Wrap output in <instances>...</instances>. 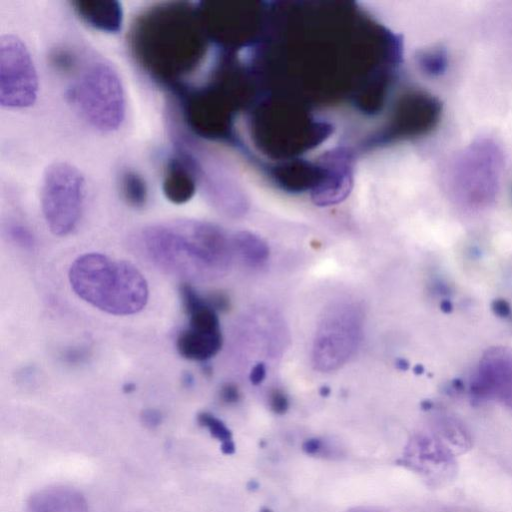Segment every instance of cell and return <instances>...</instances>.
Listing matches in <instances>:
<instances>
[{"instance_id":"cell-22","label":"cell","mask_w":512,"mask_h":512,"mask_svg":"<svg viewBox=\"0 0 512 512\" xmlns=\"http://www.w3.org/2000/svg\"><path fill=\"white\" fill-rule=\"evenodd\" d=\"M421 70L430 76L443 74L448 66V58L442 49H432L422 52L418 57Z\"/></svg>"},{"instance_id":"cell-31","label":"cell","mask_w":512,"mask_h":512,"mask_svg":"<svg viewBox=\"0 0 512 512\" xmlns=\"http://www.w3.org/2000/svg\"><path fill=\"white\" fill-rule=\"evenodd\" d=\"M395 366L398 370L406 371L409 368V363L404 358H398L395 362Z\"/></svg>"},{"instance_id":"cell-3","label":"cell","mask_w":512,"mask_h":512,"mask_svg":"<svg viewBox=\"0 0 512 512\" xmlns=\"http://www.w3.org/2000/svg\"><path fill=\"white\" fill-rule=\"evenodd\" d=\"M248 128L259 152L279 162L295 159L324 142L333 125L315 117L310 107L273 93L249 107Z\"/></svg>"},{"instance_id":"cell-1","label":"cell","mask_w":512,"mask_h":512,"mask_svg":"<svg viewBox=\"0 0 512 512\" xmlns=\"http://www.w3.org/2000/svg\"><path fill=\"white\" fill-rule=\"evenodd\" d=\"M128 42L140 69L173 92L191 83L212 46L199 2H167L145 9L132 23Z\"/></svg>"},{"instance_id":"cell-28","label":"cell","mask_w":512,"mask_h":512,"mask_svg":"<svg viewBox=\"0 0 512 512\" xmlns=\"http://www.w3.org/2000/svg\"><path fill=\"white\" fill-rule=\"evenodd\" d=\"M141 419L146 426L154 428L161 423L162 414L155 409H146L142 412Z\"/></svg>"},{"instance_id":"cell-23","label":"cell","mask_w":512,"mask_h":512,"mask_svg":"<svg viewBox=\"0 0 512 512\" xmlns=\"http://www.w3.org/2000/svg\"><path fill=\"white\" fill-rule=\"evenodd\" d=\"M7 230L10 238L17 245L27 249L33 248L34 237L26 227L18 223H11Z\"/></svg>"},{"instance_id":"cell-24","label":"cell","mask_w":512,"mask_h":512,"mask_svg":"<svg viewBox=\"0 0 512 512\" xmlns=\"http://www.w3.org/2000/svg\"><path fill=\"white\" fill-rule=\"evenodd\" d=\"M270 409L276 414H284L289 408V399L280 389H273L269 394Z\"/></svg>"},{"instance_id":"cell-16","label":"cell","mask_w":512,"mask_h":512,"mask_svg":"<svg viewBox=\"0 0 512 512\" xmlns=\"http://www.w3.org/2000/svg\"><path fill=\"white\" fill-rule=\"evenodd\" d=\"M76 14L89 26L105 33H117L123 23V9L118 1H73Z\"/></svg>"},{"instance_id":"cell-2","label":"cell","mask_w":512,"mask_h":512,"mask_svg":"<svg viewBox=\"0 0 512 512\" xmlns=\"http://www.w3.org/2000/svg\"><path fill=\"white\" fill-rule=\"evenodd\" d=\"M132 245L157 268L187 280L221 277L230 268L234 251L220 227L197 220L147 226L133 236Z\"/></svg>"},{"instance_id":"cell-27","label":"cell","mask_w":512,"mask_h":512,"mask_svg":"<svg viewBox=\"0 0 512 512\" xmlns=\"http://www.w3.org/2000/svg\"><path fill=\"white\" fill-rule=\"evenodd\" d=\"M266 365L264 362H257L251 368L249 373V380L251 384L257 386L260 385L266 377Z\"/></svg>"},{"instance_id":"cell-8","label":"cell","mask_w":512,"mask_h":512,"mask_svg":"<svg viewBox=\"0 0 512 512\" xmlns=\"http://www.w3.org/2000/svg\"><path fill=\"white\" fill-rule=\"evenodd\" d=\"M362 336V314L352 304L333 306L322 318L313 343L315 368L329 372L340 368L356 351Z\"/></svg>"},{"instance_id":"cell-26","label":"cell","mask_w":512,"mask_h":512,"mask_svg":"<svg viewBox=\"0 0 512 512\" xmlns=\"http://www.w3.org/2000/svg\"><path fill=\"white\" fill-rule=\"evenodd\" d=\"M220 398L227 404H235L240 399V393L236 385L226 383L220 389Z\"/></svg>"},{"instance_id":"cell-12","label":"cell","mask_w":512,"mask_h":512,"mask_svg":"<svg viewBox=\"0 0 512 512\" xmlns=\"http://www.w3.org/2000/svg\"><path fill=\"white\" fill-rule=\"evenodd\" d=\"M329 164L323 154L315 161L291 159L269 167V174L282 190L292 193L311 191L316 193L326 182Z\"/></svg>"},{"instance_id":"cell-9","label":"cell","mask_w":512,"mask_h":512,"mask_svg":"<svg viewBox=\"0 0 512 512\" xmlns=\"http://www.w3.org/2000/svg\"><path fill=\"white\" fill-rule=\"evenodd\" d=\"M38 76L31 55L17 36L0 39V104L9 109L32 106L38 96Z\"/></svg>"},{"instance_id":"cell-17","label":"cell","mask_w":512,"mask_h":512,"mask_svg":"<svg viewBox=\"0 0 512 512\" xmlns=\"http://www.w3.org/2000/svg\"><path fill=\"white\" fill-rule=\"evenodd\" d=\"M222 342L221 331H204L186 326L177 336L176 348L186 359L206 361L219 352Z\"/></svg>"},{"instance_id":"cell-5","label":"cell","mask_w":512,"mask_h":512,"mask_svg":"<svg viewBox=\"0 0 512 512\" xmlns=\"http://www.w3.org/2000/svg\"><path fill=\"white\" fill-rule=\"evenodd\" d=\"M68 102L93 128L112 132L122 124L126 111L125 91L114 67L100 58L78 59L68 73Z\"/></svg>"},{"instance_id":"cell-10","label":"cell","mask_w":512,"mask_h":512,"mask_svg":"<svg viewBox=\"0 0 512 512\" xmlns=\"http://www.w3.org/2000/svg\"><path fill=\"white\" fill-rule=\"evenodd\" d=\"M441 114L442 104L436 97L409 92L397 101L384 127L366 144L376 146L425 135L437 126Z\"/></svg>"},{"instance_id":"cell-4","label":"cell","mask_w":512,"mask_h":512,"mask_svg":"<svg viewBox=\"0 0 512 512\" xmlns=\"http://www.w3.org/2000/svg\"><path fill=\"white\" fill-rule=\"evenodd\" d=\"M74 292L92 306L114 315H130L148 299L145 278L132 264L99 253L78 257L69 270Z\"/></svg>"},{"instance_id":"cell-7","label":"cell","mask_w":512,"mask_h":512,"mask_svg":"<svg viewBox=\"0 0 512 512\" xmlns=\"http://www.w3.org/2000/svg\"><path fill=\"white\" fill-rule=\"evenodd\" d=\"M85 179L66 162L47 167L41 185V208L50 231L67 235L77 226L84 202Z\"/></svg>"},{"instance_id":"cell-35","label":"cell","mask_w":512,"mask_h":512,"mask_svg":"<svg viewBox=\"0 0 512 512\" xmlns=\"http://www.w3.org/2000/svg\"><path fill=\"white\" fill-rule=\"evenodd\" d=\"M348 512H367V511H361V510H350Z\"/></svg>"},{"instance_id":"cell-13","label":"cell","mask_w":512,"mask_h":512,"mask_svg":"<svg viewBox=\"0 0 512 512\" xmlns=\"http://www.w3.org/2000/svg\"><path fill=\"white\" fill-rule=\"evenodd\" d=\"M408 455L424 471L440 472L448 477L454 472L455 454L437 434H418L408 446ZM427 471V470H426Z\"/></svg>"},{"instance_id":"cell-15","label":"cell","mask_w":512,"mask_h":512,"mask_svg":"<svg viewBox=\"0 0 512 512\" xmlns=\"http://www.w3.org/2000/svg\"><path fill=\"white\" fill-rule=\"evenodd\" d=\"M27 512H89L85 497L77 490L54 486L35 492L27 502Z\"/></svg>"},{"instance_id":"cell-29","label":"cell","mask_w":512,"mask_h":512,"mask_svg":"<svg viewBox=\"0 0 512 512\" xmlns=\"http://www.w3.org/2000/svg\"><path fill=\"white\" fill-rule=\"evenodd\" d=\"M212 307L218 311H224L229 308V298L223 293H213L207 297Z\"/></svg>"},{"instance_id":"cell-6","label":"cell","mask_w":512,"mask_h":512,"mask_svg":"<svg viewBox=\"0 0 512 512\" xmlns=\"http://www.w3.org/2000/svg\"><path fill=\"white\" fill-rule=\"evenodd\" d=\"M267 3L199 2L204 26L212 45L237 53L255 47L267 25Z\"/></svg>"},{"instance_id":"cell-20","label":"cell","mask_w":512,"mask_h":512,"mask_svg":"<svg viewBox=\"0 0 512 512\" xmlns=\"http://www.w3.org/2000/svg\"><path fill=\"white\" fill-rule=\"evenodd\" d=\"M118 186L123 199L134 208H142L148 199L147 184L143 177L132 169H123L118 176Z\"/></svg>"},{"instance_id":"cell-18","label":"cell","mask_w":512,"mask_h":512,"mask_svg":"<svg viewBox=\"0 0 512 512\" xmlns=\"http://www.w3.org/2000/svg\"><path fill=\"white\" fill-rule=\"evenodd\" d=\"M232 245L233 250L250 267L262 266L269 258L270 250L267 243L251 232L241 231L235 234Z\"/></svg>"},{"instance_id":"cell-32","label":"cell","mask_w":512,"mask_h":512,"mask_svg":"<svg viewBox=\"0 0 512 512\" xmlns=\"http://www.w3.org/2000/svg\"><path fill=\"white\" fill-rule=\"evenodd\" d=\"M330 392L331 389L328 386H322L319 390L320 395L323 397L329 396Z\"/></svg>"},{"instance_id":"cell-14","label":"cell","mask_w":512,"mask_h":512,"mask_svg":"<svg viewBox=\"0 0 512 512\" xmlns=\"http://www.w3.org/2000/svg\"><path fill=\"white\" fill-rule=\"evenodd\" d=\"M198 186L197 177L188 161L174 152L167 161L162 190L165 197L174 204L188 202Z\"/></svg>"},{"instance_id":"cell-11","label":"cell","mask_w":512,"mask_h":512,"mask_svg":"<svg viewBox=\"0 0 512 512\" xmlns=\"http://www.w3.org/2000/svg\"><path fill=\"white\" fill-rule=\"evenodd\" d=\"M468 389L474 401L499 400L512 408V350L504 347L487 350Z\"/></svg>"},{"instance_id":"cell-33","label":"cell","mask_w":512,"mask_h":512,"mask_svg":"<svg viewBox=\"0 0 512 512\" xmlns=\"http://www.w3.org/2000/svg\"><path fill=\"white\" fill-rule=\"evenodd\" d=\"M423 371H424L423 367L419 364L414 367V372L416 374H421Z\"/></svg>"},{"instance_id":"cell-21","label":"cell","mask_w":512,"mask_h":512,"mask_svg":"<svg viewBox=\"0 0 512 512\" xmlns=\"http://www.w3.org/2000/svg\"><path fill=\"white\" fill-rule=\"evenodd\" d=\"M197 421L221 443L223 453L232 454L234 452L235 445L232 440V433L219 418L211 413L201 412L197 416Z\"/></svg>"},{"instance_id":"cell-19","label":"cell","mask_w":512,"mask_h":512,"mask_svg":"<svg viewBox=\"0 0 512 512\" xmlns=\"http://www.w3.org/2000/svg\"><path fill=\"white\" fill-rule=\"evenodd\" d=\"M437 435L446 443L453 453L460 454L472 446V438L465 425L454 417L441 416L437 420Z\"/></svg>"},{"instance_id":"cell-25","label":"cell","mask_w":512,"mask_h":512,"mask_svg":"<svg viewBox=\"0 0 512 512\" xmlns=\"http://www.w3.org/2000/svg\"><path fill=\"white\" fill-rule=\"evenodd\" d=\"M303 451L308 455H327L328 448L323 440L318 438L307 439L302 445Z\"/></svg>"},{"instance_id":"cell-30","label":"cell","mask_w":512,"mask_h":512,"mask_svg":"<svg viewBox=\"0 0 512 512\" xmlns=\"http://www.w3.org/2000/svg\"><path fill=\"white\" fill-rule=\"evenodd\" d=\"M494 312L501 317H509L511 314L510 305L505 300H495L492 304Z\"/></svg>"},{"instance_id":"cell-34","label":"cell","mask_w":512,"mask_h":512,"mask_svg":"<svg viewBox=\"0 0 512 512\" xmlns=\"http://www.w3.org/2000/svg\"><path fill=\"white\" fill-rule=\"evenodd\" d=\"M259 512H273L268 508H262Z\"/></svg>"}]
</instances>
